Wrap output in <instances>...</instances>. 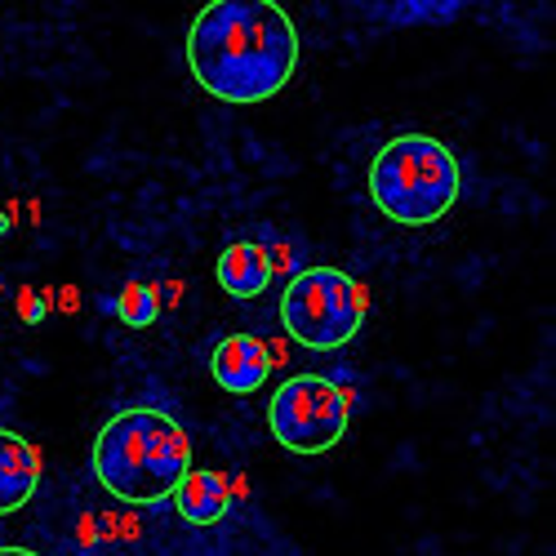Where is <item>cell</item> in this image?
Segmentation results:
<instances>
[{
  "label": "cell",
  "mask_w": 556,
  "mask_h": 556,
  "mask_svg": "<svg viewBox=\"0 0 556 556\" xmlns=\"http://www.w3.org/2000/svg\"><path fill=\"white\" fill-rule=\"evenodd\" d=\"M188 67L210 99L254 108L299 67V31L276 0H210L188 27Z\"/></svg>",
  "instance_id": "obj_1"
},
{
  "label": "cell",
  "mask_w": 556,
  "mask_h": 556,
  "mask_svg": "<svg viewBox=\"0 0 556 556\" xmlns=\"http://www.w3.org/2000/svg\"><path fill=\"white\" fill-rule=\"evenodd\" d=\"M192 472V437L174 414L134 405L121 409L94 437V477L99 485L134 507L161 503Z\"/></svg>",
  "instance_id": "obj_2"
},
{
  "label": "cell",
  "mask_w": 556,
  "mask_h": 556,
  "mask_svg": "<svg viewBox=\"0 0 556 556\" xmlns=\"http://www.w3.org/2000/svg\"><path fill=\"white\" fill-rule=\"evenodd\" d=\"M463 188L454 152L432 134H396L369 161V201L401 227L441 223Z\"/></svg>",
  "instance_id": "obj_3"
},
{
  "label": "cell",
  "mask_w": 556,
  "mask_h": 556,
  "mask_svg": "<svg viewBox=\"0 0 556 556\" xmlns=\"http://www.w3.org/2000/svg\"><path fill=\"white\" fill-rule=\"evenodd\" d=\"M365 290L339 267H307L281 294V326L307 352L348 348L365 326Z\"/></svg>",
  "instance_id": "obj_4"
},
{
  "label": "cell",
  "mask_w": 556,
  "mask_h": 556,
  "mask_svg": "<svg viewBox=\"0 0 556 556\" xmlns=\"http://www.w3.org/2000/svg\"><path fill=\"white\" fill-rule=\"evenodd\" d=\"M267 428L290 454H326L348 432V392L320 375L286 379L267 401Z\"/></svg>",
  "instance_id": "obj_5"
},
{
  "label": "cell",
  "mask_w": 556,
  "mask_h": 556,
  "mask_svg": "<svg viewBox=\"0 0 556 556\" xmlns=\"http://www.w3.org/2000/svg\"><path fill=\"white\" fill-rule=\"evenodd\" d=\"M210 375H214V383L223 392L250 396L271 375V348L263 339H254V334H227L210 356Z\"/></svg>",
  "instance_id": "obj_6"
},
{
  "label": "cell",
  "mask_w": 556,
  "mask_h": 556,
  "mask_svg": "<svg viewBox=\"0 0 556 556\" xmlns=\"http://www.w3.org/2000/svg\"><path fill=\"white\" fill-rule=\"evenodd\" d=\"M40 485V454L14 428H0V517H14Z\"/></svg>",
  "instance_id": "obj_7"
},
{
  "label": "cell",
  "mask_w": 556,
  "mask_h": 556,
  "mask_svg": "<svg viewBox=\"0 0 556 556\" xmlns=\"http://www.w3.org/2000/svg\"><path fill=\"white\" fill-rule=\"evenodd\" d=\"M218 286L231 299H258L271 286V254L258 241H231L218 254Z\"/></svg>",
  "instance_id": "obj_8"
},
{
  "label": "cell",
  "mask_w": 556,
  "mask_h": 556,
  "mask_svg": "<svg viewBox=\"0 0 556 556\" xmlns=\"http://www.w3.org/2000/svg\"><path fill=\"white\" fill-rule=\"evenodd\" d=\"M174 507H178V517L182 521H192V526H214L227 517V507H231V485L223 472H188L178 481V490L169 494Z\"/></svg>",
  "instance_id": "obj_9"
},
{
  "label": "cell",
  "mask_w": 556,
  "mask_h": 556,
  "mask_svg": "<svg viewBox=\"0 0 556 556\" xmlns=\"http://www.w3.org/2000/svg\"><path fill=\"white\" fill-rule=\"evenodd\" d=\"M116 312H121L125 326H134V330H148V326H156V312H161L156 286L129 281V286L121 290V299H116Z\"/></svg>",
  "instance_id": "obj_10"
},
{
  "label": "cell",
  "mask_w": 556,
  "mask_h": 556,
  "mask_svg": "<svg viewBox=\"0 0 556 556\" xmlns=\"http://www.w3.org/2000/svg\"><path fill=\"white\" fill-rule=\"evenodd\" d=\"M23 316H27V320H31V326H36V320L45 316V303H40L36 294H27V303H23Z\"/></svg>",
  "instance_id": "obj_11"
},
{
  "label": "cell",
  "mask_w": 556,
  "mask_h": 556,
  "mask_svg": "<svg viewBox=\"0 0 556 556\" xmlns=\"http://www.w3.org/2000/svg\"><path fill=\"white\" fill-rule=\"evenodd\" d=\"M0 556H40V552H31V547H0Z\"/></svg>",
  "instance_id": "obj_12"
}]
</instances>
